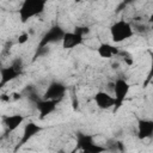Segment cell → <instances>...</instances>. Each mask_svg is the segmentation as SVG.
I'll list each match as a JSON object with an SVG mask.
<instances>
[{
    "label": "cell",
    "instance_id": "cell-1",
    "mask_svg": "<svg viewBox=\"0 0 153 153\" xmlns=\"http://www.w3.org/2000/svg\"><path fill=\"white\" fill-rule=\"evenodd\" d=\"M45 6H47V1L44 0H24L20 4L19 10H18L20 23L25 24L30 19L38 17L39 14L44 12Z\"/></svg>",
    "mask_w": 153,
    "mask_h": 153
},
{
    "label": "cell",
    "instance_id": "cell-2",
    "mask_svg": "<svg viewBox=\"0 0 153 153\" xmlns=\"http://www.w3.org/2000/svg\"><path fill=\"white\" fill-rule=\"evenodd\" d=\"M109 31H110V37L114 43H122L131 38L135 33V29L131 25V23H129L126 19H118L110 25Z\"/></svg>",
    "mask_w": 153,
    "mask_h": 153
},
{
    "label": "cell",
    "instance_id": "cell-3",
    "mask_svg": "<svg viewBox=\"0 0 153 153\" xmlns=\"http://www.w3.org/2000/svg\"><path fill=\"white\" fill-rule=\"evenodd\" d=\"M75 149L80 153H105L108 148L96 142L94 136L86 133H76L75 136Z\"/></svg>",
    "mask_w": 153,
    "mask_h": 153
},
{
    "label": "cell",
    "instance_id": "cell-4",
    "mask_svg": "<svg viewBox=\"0 0 153 153\" xmlns=\"http://www.w3.org/2000/svg\"><path fill=\"white\" fill-rule=\"evenodd\" d=\"M23 68H24L23 60L19 57L14 59L8 66L0 67V88L5 87L7 84L12 82L19 75H22Z\"/></svg>",
    "mask_w": 153,
    "mask_h": 153
},
{
    "label": "cell",
    "instance_id": "cell-5",
    "mask_svg": "<svg viewBox=\"0 0 153 153\" xmlns=\"http://www.w3.org/2000/svg\"><path fill=\"white\" fill-rule=\"evenodd\" d=\"M130 91V84L124 78H117L112 84V97L115 100V105L112 108L114 112H117L123 103L126 102L128 94Z\"/></svg>",
    "mask_w": 153,
    "mask_h": 153
},
{
    "label": "cell",
    "instance_id": "cell-6",
    "mask_svg": "<svg viewBox=\"0 0 153 153\" xmlns=\"http://www.w3.org/2000/svg\"><path fill=\"white\" fill-rule=\"evenodd\" d=\"M65 32H66V30H65L61 25H59V24L51 25V26L43 33V36L41 37L38 44H37V49H36V51L48 49V47H49L50 44L61 42L62 38H63Z\"/></svg>",
    "mask_w": 153,
    "mask_h": 153
},
{
    "label": "cell",
    "instance_id": "cell-7",
    "mask_svg": "<svg viewBox=\"0 0 153 153\" xmlns=\"http://www.w3.org/2000/svg\"><path fill=\"white\" fill-rule=\"evenodd\" d=\"M43 129L44 128L41 124H38V123H36L33 121L25 122L24 128H23V133H22V135L19 137L18 143L14 147V153H17L22 147H24L26 143H29V141H31L36 135L41 134L43 131Z\"/></svg>",
    "mask_w": 153,
    "mask_h": 153
},
{
    "label": "cell",
    "instance_id": "cell-8",
    "mask_svg": "<svg viewBox=\"0 0 153 153\" xmlns=\"http://www.w3.org/2000/svg\"><path fill=\"white\" fill-rule=\"evenodd\" d=\"M66 91H67V86L61 82V81H57V80H54L51 81L45 91L43 92V99H47V100H54V102H60L65 94H66Z\"/></svg>",
    "mask_w": 153,
    "mask_h": 153
},
{
    "label": "cell",
    "instance_id": "cell-9",
    "mask_svg": "<svg viewBox=\"0 0 153 153\" xmlns=\"http://www.w3.org/2000/svg\"><path fill=\"white\" fill-rule=\"evenodd\" d=\"M1 121H2V124L5 127L6 134H10V133L16 131L22 124H24L26 121V117L22 114H12V115L2 116Z\"/></svg>",
    "mask_w": 153,
    "mask_h": 153
},
{
    "label": "cell",
    "instance_id": "cell-10",
    "mask_svg": "<svg viewBox=\"0 0 153 153\" xmlns=\"http://www.w3.org/2000/svg\"><path fill=\"white\" fill-rule=\"evenodd\" d=\"M153 135V121L151 118L137 117L136 122V136L139 140H146Z\"/></svg>",
    "mask_w": 153,
    "mask_h": 153
},
{
    "label": "cell",
    "instance_id": "cell-11",
    "mask_svg": "<svg viewBox=\"0 0 153 153\" xmlns=\"http://www.w3.org/2000/svg\"><path fill=\"white\" fill-rule=\"evenodd\" d=\"M35 106H36V110L39 115V118L43 120L47 116L51 115L56 108H57V102H54V100H47V99H38L35 102Z\"/></svg>",
    "mask_w": 153,
    "mask_h": 153
},
{
    "label": "cell",
    "instance_id": "cell-12",
    "mask_svg": "<svg viewBox=\"0 0 153 153\" xmlns=\"http://www.w3.org/2000/svg\"><path fill=\"white\" fill-rule=\"evenodd\" d=\"M84 39H85L84 37L79 36L74 31H66L63 35V38L61 41V45L65 50H71V49H74L79 45H82Z\"/></svg>",
    "mask_w": 153,
    "mask_h": 153
},
{
    "label": "cell",
    "instance_id": "cell-13",
    "mask_svg": "<svg viewBox=\"0 0 153 153\" xmlns=\"http://www.w3.org/2000/svg\"><path fill=\"white\" fill-rule=\"evenodd\" d=\"M93 100L97 105V108L102 109V110H109L112 109L115 105V100L112 94H110L109 92L105 91H98L94 93L93 96Z\"/></svg>",
    "mask_w": 153,
    "mask_h": 153
},
{
    "label": "cell",
    "instance_id": "cell-14",
    "mask_svg": "<svg viewBox=\"0 0 153 153\" xmlns=\"http://www.w3.org/2000/svg\"><path fill=\"white\" fill-rule=\"evenodd\" d=\"M120 51H121V49L117 45L111 44V43H108V42H102L97 47V54L102 59H112V57H116V56H118Z\"/></svg>",
    "mask_w": 153,
    "mask_h": 153
},
{
    "label": "cell",
    "instance_id": "cell-15",
    "mask_svg": "<svg viewBox=\"0 0 153 153\" xmlns=\"http://www.w3.org/2000/svg\"><path fill=\"white\" fill-rule=\"evenodd\" d=\"M75 33H78L79 36H81V37H85L86 35H88L90 33V27L88 26H86V25H76L75 27H74V30H73Z\"/></svg>",
    "mask_w": 153,
    "mask_h": 153
},
{
    "label": "cell",
    "instance_id": "cell-16",
    "mask_svg": "<svg viewBox=\"0 0 153 153\" xmlns=\"http://www.w3.org/2000/svg\"><path fill=\"white\" fill-rule=\"evenodd\" d=\"M29 38H30V36L27 32H22V33H19V36L17 38V43L18 44H25L29 41Z\"/></svg>",
    "mask_w": 153,
    "mask_h": 153
}]
</instances>
